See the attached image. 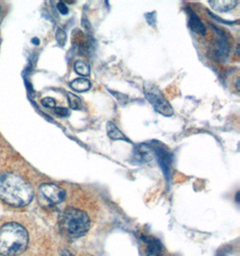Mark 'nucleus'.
Listing matches in <instances>:
<instances>
[{
    "mask_svg": "<svg viewBox=\"0 0 240 256\" xmlns=\"http://www.w3.org/2000/svg\"><path fill=\"white\" fill-rule=\"evenodd\" d=\"M34 192L31 184L12 172L0 174V199L14 207H22L30 204Z\"/></svg>",
    "mask_w": 240,
    "mask_h": 256,
    "instance_id": "obj_1",
    "label": "nucleus"
},
{
    "mask_svg": "<svg viewBox=\"0 0 240 256\" xmlns=\"http://www.w3.org/2000/svg\"><path fill=\"white\" fill-rule=\"evenodd\" d=\"M29 236L22 226L11 222L0 228V254L18 256L26 251Z\"/></svg>",
    "mask_w": 240,
    "mask_h": 256,
    "instance_id": "obj_2",
    "label": "nucleus"
},
{
    "mask_svg": "<svg viewBox=\"0 0 240 256\" xmlns=\"http://www.w3.org/2000/svg\"><path fill=\"white\" fill-rule=\"evenodd\" d=\"M60 226L63 232L70 238H78L88 232L91 221L86 212L76 208L70 207L63 212L60 218Z\"/></svg>",
    "mask_w": 240,
    "mask_h": 256,
    "instance_id": "obj_3",
    "label": "nucleus"
},
{
    "mask_svg": "<svg viewBox=\"0 0 240 256\" xmlns=\"http://www.w3.org/2000/svg\"><path fill=\"white\" fill-rule=\"evenodd\" d=\"M143 90L145 98L152 104L156 112L164 115L166 117H170L174 114L173 107L166 99L164 94L156 86L146 82L143 86Z\"/></svg>",
    "mask_w": 240,
    "mask_h": 256,
    "instance_id": "obj_4",
    "label": "nucleus"
},
{
    "mask_svg": "<svg viewBox=\"0 0 240 256\" xmlns=\"http://www.w3.org/2000/svg\"><path fill=\"white\" fill-rule=\"evenodd\" d=\"M40 194L42 198L50 204H58L62 202L66 192L62 187L54 184H44L40 186Z\"/></svg>",
    "mask_w": 240,
    "mask_h": 256,
    "instance_id": "obj_5",
    "label": "nucleus"
},
{
    "mask_svg": "<svg viewBox=\"0 0 240 256\" xmlns=\"http://www.w3.org/2000/svg\"><path fill=\"white\" fill-rule=\"evenodd\" d=\"M155 153L158 158V161L160 163V166L162 168L166 176H169L170 172V168H171V161H172V156L169 154L168 150H166L163 148L158 146L155 148Z\"/></svg>",
    "mask_w": 240,
    "mask_h": 256,
    "instance_id": "obj_6",
    "label": "nucleus"
},
{
    "mask_svg": "<svg viewBox=\"0 0 240 256\" xmlns=\"http://www.w3.org/2000/svg\"><path fill=\"white\" fill-rule=\"evenodd\" d=\"M212 8L218 13H226L235 8L238 4L236 0H210Z\"/></svg>",
    "mask_w": 240,
    "mask_h": 256,
    "instance_id": "obj_7",
    "label": "nucleus"
},
{
    "mask_svg": "<svg viewBox=\"0 0 240 256\" xmlns=\"http://www.w3.org/2000/svg\"><path fill=\"white\" fill-rule=\"evenodd\" d=\"M188 14H189V27L192 31L196 34H199L200 36H205L206 29L200 18L190 8H188Z\"/></svg>",
    "mask_w": 240,
    "mask_h": 256,
    "instance_id": "obj_8",
    "label": "nucleus"
},
{
    "mask_svg": "<svg viewBox=\"0 0 240 256\" xmlns=\"http://www.w3.org/2000/svg\"><path fill=\"white\" fill-rule=\"evenodd\" d=\"M218 31V38L217 40V46H216V53L217 56L220 57V60L225 58L228 57V52H230V44L228 42L226 36L224 34V32H218V29L215 28Z\"/></svg>",
    "mask_w": 240,
    "mask_h": 256,
    "instance_id": "obj_9",
    "label": "nucleus"
},
{
    "mask_svg": "<svg viewBox=\"0 0 240 256\" xmlns=\"http://www.w3.org/2000/svg\"><path fill=\"white\" fill-rule=\"evenodd\" d=\"M106 130L107 135L111 140H127L128 142V140L126 138L124 135L122 134V132H120V130L118 128V127L112 122H107Z\"/></svg>",
    "mask_w": 240,
    "mask_h": 256,
    "instance_id": "obj_10",
    "label": "nucleus"
},
{
    "mask_svg": "<svg viewBox=\"0 0 240 256\" xmlns=\"http://www.w3.org/2000/svg\"><path fill=\"white\" fill-rule=\"evenodd\" d=\"M70 88L76 92H86L91 88V82L84 78H80L73 80L70 83Z\"/></svg>",
    "mask_w": 240,
    "mask_h": 256,
    "instance_id": "obj_11",
    "label": "nucleus"
},
{
    "mask_svg": "<svg viewBox=\"0 0 240 256\" xmlns=\"http://www.w3.org/2000/svg\"><path fill=\"white\" fill-rule=\"evenodd\" d=\"M74 68L78 75L88 76L90 74V66L86 62L81 60L76 62L74 65Z\"/></svg>",
    "mask_w": 240,
    "mask_h": 256,
    "instance_id": "obj_12",
    "label": "nucleus"
},
{
    "mask_svg": "<svg viewBox=\"0 0 240 256\" xmlns=\"http://www.w3.org/2000/svg\"><path fill=\"white\" fill-rule=\"evenodd\" d=\"M68 101L70 107L73 110H81L82 109V102L78 96L72 93H68Z\"/></svg>",
    "mask_w": 240,
    "mask_h": 256,
    "instance_id": "obj_13",
    "label": "nucleus"
},
{
    "mask_svg": "<svg viewBox=\"0 0 240 256\" xmlns=\"http://www.w3.org/2000/svg\"><path fill=\"white\" fill-rule=\"evenodd\" d=\"M56 40L58 42V44L64 46L67 40V34L66 32L63 31L62 29H58L56 32Z\"/></svg>",
    "mask_w": 240,
    "mask_h": 256,
    "instance_id": "obj_14",
    "label": "nucleus"
},
{
    "mask_svg": "<svg viewBox=\"0 0 240 256\" xmlns=\"http://www.w3.org/2000/svg\"><path fill=\"white\" fill-rule=\"evenodd\" d=\"M145 18H146V21L148 24L150 26L154 27L156 26V11H153L150 13L145 14Z\"/></svg>",
    "mask_w": 240,
    "mask_h": 256,
    "instance_id": "obj_15",
    "label": "nucleus"
},
{
    "mask_svg": "<svg viewBox=\"0 0 240 256\" xmlns=\"http://www.w3.org/2000/svg\"><path fill=\"white\" fill-rule=\"evenodd\" d=\"M42 104L47 108H54L56 106V102L54 98H45L42 100Z\"/></svg>",
    "mask_w": 240,
    "mask_h": 256,
    "instance_id": "obj_16",
    "label": "nucleus"
},
{
    "mask_svg": "<svg viewBox=\"0 0 240 256\" xmlns=\"http://www.w3.org/2000/svg\"><path fill=\"white\" fill-rule=\"evenodd\" d=\"M55 114L62 116V117H67L70 115V110L67 108H63V107H56L55 108Z\"/></svg>",
    "mask_w": 240,
    "mask_h": 256,
    "instance_id": "obj_17",
    "label": "nucleus"
},
{
    "mask_svg": "<svg viewBox=\"0 0 240 256\" xmlns=\"http://www.w3.org/2000/svg\"><path fill=\"white\" fill-rule=\"evenodd\" d=\"M57 8H58V12L62 14H68V8L67 4H65L64 2H58L57 4Z\"/></svg>",
    "mask_w": 240,
    "mask_h": 256,
    "instance_id": "obj_18",
    "label": "nucleus"
},
{
    "mask_svg": "<svg viewBox=\"0 0 240 256\" xmlns=\"http://www.w3.org/2000/svg\"><path fill=\"white\" fill-rule=\"evenodd\" d=\"M209 14L212 16V18H215V20L216 21H218V22H222V24H234V22H230V21H224V20H222V18H218L216 14H214L210 13V12H209Z\"/></svg>",
    "mask_w": 240,
    "mask_h": 256,
    "instance_id": "obj_19",
    "label": "nucleus"
},
{
    "mask_svg": "<svg viewBox=\"0 0 240 256\" xmlns=\"http://www.w3.org/2000/svg\"><path fill=\"white\" fill-rule=\"evenodd\" d=\"M236 91H238V92H240V78H236Z\"/></svg>",
    "mask_w": 240,
    "mask_h": 256,
    "instance_id": "obj_20",
    "label": "nucleus"
},
{
    "mask_svg": "<svg viewBox=\"0 0 240 256\" xmlns=\"http://www.w3.org/2000/svg\"><path fill=\"white\" fill-rule=\"evenodd\" d=\"M32 42H34V44L38 45L40 44V40H39L38 38H34V39H32Z\"/></svg>",
    "mask_w": 240,
    "mask_h": 256,
    "instance_id": "obj_21",
    "label": "nucleus"
},
{
    "mask_svg": "<svg viewBox=\"0 0 240 256\" xmlns=\"http://www.w3.org/2000/svg\"><path fill=\"white\" fill-rule=\"evenodd\" d=\"M62 256H74L73 254H72L70 252H67V251H65V252H62Z\"/></svg>",
    "mask_w": 240,
    "mask_h": 256,
    "instance_id": "obj_22",
    "label": "nucleus"
}]
</instances>
